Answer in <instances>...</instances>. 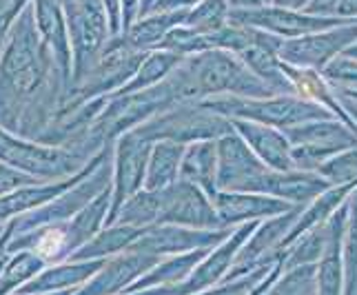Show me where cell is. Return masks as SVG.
I'll use <instances>...</instances> for the list:
<instances>
[{"label":"cell","instance_id":"1","mask_svg":"<svg viewBox=\"0 0 357 295\" xmlns=\"http://www.w3.org/2000/svg\"><path fill=\"white\" fill-rule=\"evenodd\" d=\"M69 82L24 7L0 49V129L40 140L65 105Z\"/></svg>","mask_w":357,"mask_h":295},{"label":"cell","instance_id":"2","mask_svg":"<svg viewBox=\"0 0 357 295\" xmlns=\"http://www.w3.org/2000/svg\"><path fill=\"white\" fill-rule=\"evenodd\" d=\"M109 209H112V189L102 191L82 211L65 220V222H54L27 233H11L7 249L9 253L24 249L33 251L47 264L65 262L105 227Z\"/></svg>","mask_w":357,"mask_h":295},{"label":"cell","instance_id":"3","mask_svg":"<svg viewBox=\"0 0 357 295\" xmlns=\"http://www.w3.org/2000/svg\"><path fill=\"white\" fill-rule=\"evenodd\" d=\"M89 160L91 158L67 146L27 140L0 129V162L18 169L20 174L31 176L38 182H56L76 176L89 165Z\"/></svg>","mask_w":357,"mask_h":295},{"label":"cell","instance_id":"4","mask_svg":"<svg viewBox=\"0 0 357 295\" xmlns=\"http://www.w3.org/2000/svg\"><path fill=\"white\" fill-rule=\"evenodd\" d=\"M65 14L71 43V80L69 91L91 71L98 54L109 40V24L102 0H58ZM67 91V96H69ZM67 100V98H65Z\"/></svg>","mask_w":357,"mask_h":295},{"label":"cell","instance_id":"5","mask_svg":"<svg viewBox=\"0 0 357 295\" xmlns=\"http://www.w3.org/2000/svg\"><path fill=\"white\" fill-rule=\"evenodd\" d=\"M146 54L149 52L131 47L129 40L125 38V33L109 36L107 45L98 54L87 78L69 91L65 105H80L87 100H96V98H107L116 93L122 84L133 78V73L138 71Z\"/></svg>","mask_w":357,"mask_h":295},{"label":"cell","instance_id":"6","mask_svg":"<svg viewBox=\"0 0 357 295\" xmlns=\"http://www.w3.org/2000/svg\"><path fill=\"white\" fill-rule=\"evenodd\" d=\"M222 122L211 116V109H206L198 100H184L171 105L165 112L144 120L142 125L131 129L146 142H178L191 144L202 142L218 136L222 131Z\"/></svg>","mask_w":357,"mask_h":295},{"label":"cell","instance_id":"7","mask_svg":"<svg viewBox=\"0 0 357 295\" xmlns=\"http://www.w3.org/2000/svg\"><path fill=\"white\" fill-rule=\"evenodd\" d=\"M153 142H146L138 133L127 131L114 142L112 156V209L105 220V227L114 218L118 206L131 198L133 193L144 189L146 160H149Z\"/></svg>","mask_w":357,"mask_h":295},{"label":"cell","instance_id":"8","mask_svg":"<svg viewBox=\"0 0 357 295\" xmlns=\"http://www.w3.org/2000/svg\"><path fill=\"white\" fill-rule=\"evenodd\" d=\"M160 211L155 225H178L191 229L218 227V213L208 204L202 189L191 182L176 180L169 187L160 189Z\"/></svg>","mask_w":357,"mask_h":295},{"label":"cell","instance_id":"9","mask_svg":"<svg viewBox=\"0 0 357 295\" xmlns=\"http://www.w3.org/2000/svg\"><path fill=\"white\" fill-rule=\"evenodd\" d=\"M220 233L208 229H191L178 225H151L146 227L138 240H135L127 251H138L153 257L180 255L191 253L198 249H211L218 242Z\"/></svg>","mask_w":357,"mask_h":295},{"label":"cell","instance_id":"10","mask_svg":"<svg viewBox=\"0 0 357 295\" xmlns=\"http://www.w3.org/2000/svg\"><path fill=\"white\" fill-rule=\"evenodd\" d=\"M160 257L138 253V251H122L109 260H102L100 268L78 287L71 295H120L127 293L140 275H144Z\"/></svg>","mask_w":357,"mask_h":295},{"label":"cell","instance_id":"11","mask_svg":"<svg viewBox=\"0 0 357 295\" xmlns=\"http://www.w3.org/2000/svg\"><path fill=\"white\" fill-rule=\"evenodd\" d=\"M109 146H112V144H107L100 153H96L89 160V165L84 167L82 171H78L76 176H69L65 180H56V182H33V184H24V187H20L16 191H9L5 195H0V225H7L9 220H14V218L27 213V211H33V209L47 204L49 200L58 198L60 193L67 191L69 187H73V184H76L78 180H82L98 162H100L102 156L109 151Z\"/></svg>","mask_w":357,"mask_h":295},{"label":"cell","instance_id":"12","mask_svg":"<svg viewBox=\"0 0 357 295\" xmlns=\"http://www.w3.org/2000/svg\"><path fill=\"white\" fill-rule=\"evenodd\" d=\"M33 5V20L45 45L52 49L56 63L63 71L67 82L71 80V43L67 36L65 14L60 9L58 0H31Z\"/></svg>","mask_w":357,"mask_h":295},{"label":"cell","instance_id":"13","mask_svg":"<svg viewBox=\"0 0 357 295\" xmlns=\"http://www.w3.org/2000/svg\"><path fill=\"white\" fill-rule=\"evenodd\" d=\"M100 264L102 260H65L58 264H49L33 280H29L20 291L22 293L76 291L100 268Z\"/></svg>","mask_w":357,"mask_h":295},{"label":"cell","instance_id":"14","mask_svg":"<svg viewBox=\"0 0 357 295\" xmlns=\"http://www.w3.org/2000/svg\"><path fill=\"white\" fill-rule=\"evenodd\" d=\"M204 255H206V249L160 257V260L149 268V271L133 282V285L127 289V293L129 291L153 289V287H176V285H182V282L191 275L193 268L198 266V262L202 260Z\"/></svg>","mask_w":357,"mask_h":295},{"label":"cell","instance_id":"15","mask_svg":"<svg viewBox=\"0 0 357 295\" xmlns=\"http://www.w3.org/2000/svg\"><path fill=\"white\" fill-rule=\"evenodd\" d=\"M142 231L144 229L127 227V225L102 227L87 244H82V247L73 253L69 260H109V257L127 251L131 244L138 240V236Z\"/></svg>","mask_w":357,"mask_h":295},{"label":"cell","instance_id":"16","mask_svg":"<svg viewBox=\"0 0 357 295\" xmlns=\"http://www.w3.org/2000/svg\"><path fill=\"white\" fill-rule=\"evenodd\" d=\"M178 180L191 182L204 193L215 195V146L206 140L184 146Z\"/></svg>","mask_w":357,"mask_h":295},{"label":"cell","instance_id":"17","mask_svg":"<svg viewBox=\"0 0 357 295\" xmlns=\"http://www.w3.org/2000/svg\"><path fill=\"white\" fill-rule=\"evenodd\" d=\"M187 144L178 142H153L149 160H146V174H144V189L160 191L174 184L180 174L182 153Z\"/></svg>","mask_w":357,"mask_h":295},{"label":"cell","instance_id":"18","mask_svg":"<svg viewBox=\"0 0 357 295\" xmlns=\"http://www.w3.org/2000/svg\"><path fill=\"white\" fill-rule=\"evenodd\" d=\"M187 14H189L187 9L160 11V14L144 16V20L133 22L131 27L122 33H125V38L129 40L131 47L142 49V52H151V49H158L160 40L165 38L169 29H174L187 20Z\"/></svg>","mask_w":357,"mask_h":295},{"label":"cell","instance_id":"19","mask_svg":"<svg viewBox=\"0 0 357 295\" xmlns=\"http://www.w3.org/2000/svg\"><path fill=\"white\" fill-rule=\"evenodd\" d=\"M182 56L178 54H171V52H149L146 58L140 63L138 71L133 73V78L129 82H125L122 87L112 93V96H122V93H133V91H140L146 87H153V84L162 82L171 71H174L180 65Z\"/></svg>","mask_w":357,"mask_h":295},{"label":"cell","instance_id":"20","mask_svg":"<svg viewBox=\"0 0 357 295\" xmlns=\"http://www.w3.org/2000/svg\"><path fill=\"white\" fill-rule=\"evenodd\" d=\"M158 211H160L158 191L140 189L138 193H133L131 198H127L118 206V211L114 213L112 220H109V225H127V227L146 229V227L155 225Z\"/></svg>","mask_w":357,"mask_h":295},{"label":"cell","instance_id":"21","mask_svg":"<svg viewBox=\"0 0 357 295\" xmlns=\"http://www.w3.org/2000/svg\"><path fill=\"white\" fill-rule=\"evenodd\" d=\"M45 266H49L43 257H38L33 251H16L9 255L3 271H0V295H11L20 291L29 280L38 275Z\"/></svg>","mask_w":357,"mask_h":295},{"label":"cell","instance_id":"22","mask_svg":"<svg viewBox=\"0 0 357 295\" xmlns=\"http://www.w3.org/2000/svg\"><path fill=\"white\" fill-rule=\"evenodd\" d=\"M220 18H222V5L220 0H206L200 7H195L193 11L187 14V20L184 24L195 31H202V33H211L218 29Z\"/></svg>","mask_w":357,"mask_h":295},{"label":"cell","instance_id":"23","mask_svg":"<svg viewBox=\"0 0 357 295\" xmlns=\"http://www.w3.org/2000/svg\"><path fill=\"white\" fill-rule=\"evenodd\" d=\"M31 0H0V49L11 29V24L18 18L20 11L27 7Z\"/></svg>","mask_w":357,"mask_h":295},{"label":"cell","instance_id":"24","mask_svg":"<svg viewBox=\"0 0 357 295\" xmlns=\"http://www.w3.org/2000/svg\"><path fill=\"white\" fill-rule=\"evenodd\" d=\"M33 182H38V180L20 174L18 169L9 167L5 162H0V195H5L9 191H16V189L24 187V184H33Z\"/></svg>","mask_w":357,"mask_h":295},{"label":"cell","instance_id":"25","mask_svg":"<svg viewBox=\"0 0 357 295\" xmlns=\"http://www.w3.org/2000/svg\"><path fill=\"white\" fill-rule=\"evenodd\" d=\"M105 11H107V24H109V36L122 33V11H120V0H102Z\"/></svg>","mask_w":357,"mask_h":295},{"label":"cell","instance_id":"26","mask_svg":"<svg viewBox=\"0 0 357 295\" xmlns=\"http://www.w3.org/2000/svg\"><path fill=\"white\" fill-rule=\"evenodd\" d=\"M193 3H198V0H155L146 14H160V11H180V9H187Z\"/></svg>","mask_w":357,"mask_h":295},{"label":"cell","instance_id":"27","mask_svg":"<svg viewBox=\"0 0 357 295\" xmlns=\"http://www.w3.org/2000/svg\"><path fill=\"white\" fill-rule=\"evenodd\" d=\"M138 7H140V0H120V11H122V31H127L133 18L138 14Z\"/></svg>","mask_w":357,"mask_h":295},{"label":"cell","instance_id":"28","mask_svg":"<svg viewBox=\"0 0 357 295\" xmlns=\"http://www.w3.org/2000/svg\"><path fill=\"white\" fill-rule=\"evenodd\" d=\"M120 295H182L180 285L176 287H153V289H142V291H129Z\"/></svg>","mask_w":357,"mask_h":295},{"label":"cell","instance_id":"29","mask_svg":"<svg viewBox=\"0 0 357 295\" xmlns=\"http://www.w3.org/2000/svg\"><path fill=\"white\" fill-rule=\"evenodd\" d=\"M9 236H11V231H9V227L5 225V229H3V233H0V271H3V266H5V262L9 260V249H7V242H9Z\"/></svg>","mask_w":357,"mask_h":295},{"label":"cell","instance_id":"30","mask_svg":"<svg viewBox=\"0 0 357 295\" xmlns=\"http://www.w3.org/2000/svg\"><path fill=\"white\" fill-rule=\"evenodd\" d=\"M73 291H58V293H22V291H16L11 295H71Z\"/></svg>","mask_w":357,"mask_h":295},{"label":"cell","instance_id":"31","mask_svg":"<svg viewBox=\"0 0 357 295\" xmlns=\"http://www.w3.org/2000/svg\"><path fill=\"white\" fill-rule=\"evenodd\" d=\"M155 3V0H140V7H138V11L140 14H146V11H149V7Z\"/></svg>","mask_w":357,"mask_h":295},{"label":"cell","instance_id":"32","mask_svg":"<svg viewBox=\"0 0 357 295\" xmlns=\"http://www.w3.org/2000/svg\"><path fill=\"white\" fill-rule=\"evenodd\" d=\"M3 229H5V225H0V233H3Z\"/></svg>","mask_w":357,"mask_h":295}]
</instances>
